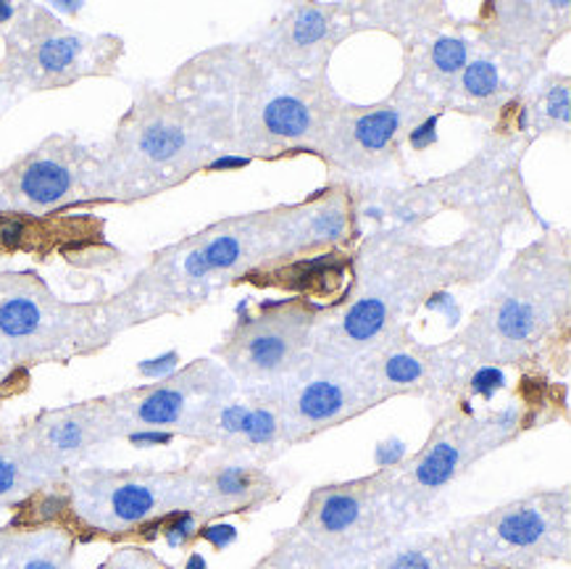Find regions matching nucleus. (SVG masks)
<instances>
[{"instance_id":"1","label":"nucleus","mask_w":571,"mask_h":569,"mask_svg":"<svg viewBox=\"0 0 571 569\" xmlns=\"http://www.w3.org/2000/svg\"><path fill=\"white\" fill-rule=\"evenodd\" d=\"M503 235L469 232L429 242L408 230H377L351 254L347 288L324 309L313 353L356 359L393 332L411 328L435 296L453 284H477L496 275Z\"/></svg>"},{"instance_id":"2","label":"nucleus","mask_w":571,"mask_h":569,"mask_svg":"<svg viewBox=\"0 0 571 569\" xmlns=\"http://www.w3.org/2000/svg\"><path fill=\"white\" fill-rule=\"evenodd\" d=\"M235 101L200 53L172 85L145 93L101 158V193L148 196L232 154Z\"/></svg>"},{"instance_id":"3","label":"nucleus","mask_w":571,"mask_h":569,"mask_svg":"<svg viewBox=\"0 0 571 569\" xmlns=\"http://www.w3.org/2000/svg\"><path fill=\"white\" fill-rule=\"evenodd\" d=\"M571 311V246L567 232H546L492 277L461 330L448 343L471 366H517L538 356Z\"/></svg>"},{"instance_id":"4","label":"nucleus","mask_w":571,"mask_h":569,"mask_svg":"<svg viewBox=\"0 0 571 569\" xmlns=\"http://www.w3.org/2000/svg\"><path fill=\"white\" fill-rule=\"evenodd\" d=\"M204 55L232 93V154L267 162L319 154L326 130L345 101L332 87L330 74L303 77L280 72L256 59L242 43L219 45Z\"/></svg>"},{"instance_id":"5","label":"nucleus","mask_w":571,"mask_h":569,"mask_svg":"<svg viewBox=\"0 0 571 569\" xmlns=\"http://www.w3.org/2000/svg\"><path fill=\"white\" fill-rule=\"evenodd\" d=\"M408 525L393 498V467L330 483L305 496L301 515L253 569H359Z\"/></svg>"},{"instance_id":"6","label":"nucleus","mask_w":571,"mask_h":569,"mask_svg":"<svg viewBox=\"0 0 571 569\" xmlns=\"http://www.w3.org/2000/svg\"><path fill=\"white\" fill-rule=\"evenodd\" d=\"M529 141L519 135H498L479 154L450 175L427 179L411 187H366L353 193H380L382 214H387L393 230L414 232L440 211H456L475 221L479 232H500L517 225L532 211L521 156Z\"/></svg>"},{"instance_id":"7","label":"nucleus","mask_w":571,"mask_h":569,"mask_svg":"<svg viewBox=\"0 0 571 569\" xmlns=\"http://www.w3.org/2000/svg\"><path fill=\"white\" fill-rule=\"evenodd\" d=\"M532 408L508 404L498 412L475 414L464 404L443 406L424 446L406 462L393 464V498L408 530L419 527L435 504L475 464L519 441L534 427Z\"/></svg>"},{"instance_id":"8","label":"nucleus","mask_w":571,"mask_h":569,"mask_svg":"<svg viewBox=\"0 0 571 569\" xmlns=\"http://www.w3.org/2000/svg\"><path fill=\"white\" fill-rule=\"evenodd\" d=\"M437 114L443 111L435 95L403 72L393 93L377 103L359 106L343 101L316 158L353 190L377 187L398 169L411 137Z\"/></svg>"},{"instance_id":"9","label":"nucleus","mask_w":571,"mask_h":569,"mask_svg":"<svg viewBox=\"0 0 571 569\" xmlns=\"http://www.w3.org/2000/svg\"><path fill=\"white\" fill-rule=\"evenodd\" d=\"M445 530L475 569H548L571 557V488H534Z\"/></svg>"},{"instance_id":"10","label":"nucleus","mask_w":571,"mask_h":569,"mask_svg":"<svg viewBox=\"0 0 571 569\" xmlns=\"http://www.w3.org/2000/svg\"><path fill=\"white\" fill-rule=\"evenodd\" d=\"M267 211L235 214L158 254L145 282L158 284L164 301H204L225 284H240L267 261Z\"/></svg>"},{"instance_id":"11","label":"nucleus","mask_w":571,"mask_h":569,"mask_svg":"<svg viewBox=\"0 0 571 569\" xmlns=\"http://www.w3.org/2000/svg\"><path fill=\"white\" fill-rule=\"evenodd\" d=\"M322 317L305 296L261 307L235 319L214 353L240 391L277 385L311 356Z\"/></svg>"},{"instance_id":"12","label":"nucleus","mask_w":571,"mask_h":569,"mask_svg":"<svg viewBox=\"0 0 571 569\" xmlns=\"http://www.w3.org/2000/svg\"><path fill=\"white\" fill-rule=\"evenodd\" d=\"M269 387L282 408L290 448L382 406L361 356L343 359L311 351L288 380Z\"/></svg>"},{"instance_id":"13","label":"nucleus","mask_w":571,"mask_h":569,"mask_svg":"<svg viewBox=\"0 0 571 569\" xmlns=\"http://www.w3.org/2000/svg\"><path fill=\"white\" fill-rule=\"evenodd\" d=\"M356 230L359 196L340 179H332L298 204L269 208L267 261L259 272L246 277V282L340 254V248L351 246Z\"/></svg>"},{"instance_id":"14","label":"nucleus","mask_w":571,"mask_h":569,"mask_svg":"<svg viewBox=\"0 0 571 569\" xmlns=\"http://www.w3.org/2000/svg\"><path fill=\"white\" fill-rule=\"evenodd\" d=\"M195 469L85 472L72 483V506L101 530H132L150 519L193 511Z\"/></svg>"},{"instance_id":"15","label":"nucleus","mask_w":571,"mask_h":569,"mask_svg":"<svg viewBox=\"0 0 571 569\" xmlns=\"http://www.w3.org/2000/svg\"><path fill=\"white\" fill-rule=\"evenodd\" d=\"M101 193V158L74 137L55 135L0 175V211L38 217Z\"/></svg>"},{"instance_id":"16","label":"nucleus","mask_w":571,"mask_h":569,"mask_svg":"<svg viewBox=\"0 0 571 569\" xmlns=\"http://www.w3.org/2000/svg\"><path fill=\"white\" fill-rule=\"evenodd\" d=\"M364 32L359 3H292L261 24L246 45L271 69L303 77L330 74L334 51L353 34Z\"/></svg>"},{"instance_id":"17","label":"nucleus","mask_w":571,"mask_h":569,"mask_svg":"<svg viewBox=\"0 0 571 569\" xmlns=\"http://www.w3.org/2000/svg\"><path fill=\"white\" fill-rule=\"evenodd\" d=\"M361 359L380 395V404L393 399H422L448 406L458 401V393L475 372L461 353L453 351L448 340L424 343L411 328L393 332Z\"/></svg>"},{"instance_id":"18","label":"nucleus","mask_w":571,"mask_h":569,"mask_svg":"<svg viewBox=\"0 0 571 569\" xmlns=\"http://www.w3.org/2000/svg\"><path fill=\"white\" fill-rule=\"evenodd\" d=\"M122 43L114 38H90V34L66 30L64 24L45 17V11H27L13 45V72H19L34 90L69 85L87 74L111 72Z\"/></svg>"},{"instance_id":"19","label":"nucleus","mask_w":571,"mask_h":569,"mask_svg":"<svg viewBox=\"0 0 571 569\" xmlns=\"http://www.w3.org/2000/svg\"><path fill=\"white\" fill-rule=\"evenodd\" d=\"M477 34V32H475ZM546 61L511 51L477 34V51L440 103L443 111L503 122L542 74Z\"/></svg>"},{"instance_id":"20","label":"nucleus","mask_w":571,"mask_h":569,"mask_svg":"<svg viewBox=\"0 0 571 569\" xmlns=\"http://www.w3.org/2000/svg\"><path fill=\"white\" fill-rule=\"evenodd\" d=\"M238 393L240 387L225 366L204 359L174 374L166 383L143 391L132 401L129 414L137 425L150 430L183 425L195 438L208 416Z\"/></svg>"},{"instance_id":"21","label":"nucleus","mask_w":571,"mask_h":569,"mask_svg":"<svg viewBox=\"0 0 571 569\" xmlns=\"http://www.w3.org/2000/svg\"><path fill=\"white\" fill-rule=\"evenodd\" d=\"M195 485L198 498L193 515L206 523L229 515H253L284 493V485L271 475L267 464L238 454H225L221 459L195 469Z\"/></svg>"},{"instance_id":"22","label":"nucleus","mask_w":571,"mask_h":569,"mask_svg":"<svg viewBox=\"0 0 571 569\" xmlns=\"http://www.w3.org/2000/svg\"><path fill=\"white\" fill-rule=\"evenodd\" d=\"M571 6L561 3H485L471 22L479 38L546 61L569 32Z\"/></svg>"},{"instance_id":"23","label":"nucleus","mask_w":571,"mask_h":569,"mask_svg":"<svg viewBox=\"0 0 571 569\" xmlns=\"http://www.w3.org/2000/svg\"><path fill=\"white\" fill-rule=\"evenodd\" d=\"M477 51V34L471 24H461L456 17L450 22L416 34L403 43V72L427 87L440 106L464 66ZM443 111V108H440Z\"/></svg>"},{"instance_id":"24","label":"nucleus","mask_w":571,"mask_h":569,"mask_svg":"<svg viewBox=\"0 0 571 569\" xmlns=\"http://www.w3.org/2000/svg\"><path fill=\"white\" fill-rule=\"evenodd\" d=\"M80 324L74 309L61 307L48 296L43 288H34L30 282L0 293V340L6 349L24 345L27 351L51 349L53 335L59 330L72 332Z\"/></svg>"},{"instance_id":"25","label":"nucleus","mask_w":571,"mask_h":569,"mask_svg":"<svg viewBox=\"0 0 571 569\" xmlns=\"http://www.w3.org/2000/svg\"><path fill=\"white\" fill-rule=\"evenodd\" d=\"M511 127L498 135H519L525 141H534L542 135H569L571 127V80L569 74H540L534 85L527 90L525 99L513 106L511 114L496 127Z\"/></svg>"},{"instance_id":"26","label":"nucleus","mask_w":571,"mask_h":569,"mask_svg":"<svg viewBox=\"0 0 571 569\" xmlns=\"http://www.w3.org/2000/svg\"><path fill=\"white\" fill-rule=\"evenodd\" d=\"M359 569H475L448 530L398 532L382 544Z\"/></svg>"},{"instance_id":"27","label":"nucleus","mask_w":571,"mask_h":569,"mask_svg":"<svg viewBox=\"0 0 571 569\" xmlns=\"http://www.w3.org/2000/svg\"><path fill=\"white\" fill-rule=\"evenodd\" d=\"M101 430V416L87 412V408L55 414L48 425H43V433H40L38 459H69V456L85 451Z\"/></svg>"},{"instance_id":"28","label":"nucleus","mask_w":571,"mask_h":569,"mask_svg":"<svg viewBox=\"0 0 571 569\" xmlns=\"http://www.w3.org/2000/svg\"><path fill=\"white\" fill-rule=\"evenodd\" d=\"M38 456L19 459V456L0 451V501H9V498L17 496L24 488L27 477L38 469Z\"/></svg>"},{"instance_id":"29","label":"nucleus","mask_w":571,"mask_h":569,"mask_svg":"<svg viewBox=\"0 0 571 569\" xmlns=\"http://www.w3.org/2000/svg\"><path fill=\"white\" fill-rule=\"evenodd\" d=\"M195 525H198V517L193 515V511H177V515L169 517V525H166V540H169V546H185L187 540L193 538L195 532Z\"/></svg>"},{"instance_id":"30","label":"nucleus","mask_w":571,"mask_h":569,"mask_svg":"<svg viewBox=\"0 0 571 569\" xmlns=\"http://www.w3.org/2000/svg\"><path fill=\"white\" fill-rule=\"evenodd\" d=\"M55 551L59 548H34V551L27 554L19 561V569H66L64 561L55 557Z\"/></svg>"},{"instance_id":"31","label":"nucleus","mask_w":571,"mask_h":569,"mask_svg":"<svg viewBox=\"0 0 571 569\" xmlns=\"http://www.w3.org/2000/svg\"><path fill=\"white\" fill-rule=\"evenodd\" d=\"M185 569H206V559L200 557V554H190V559H187Z\"/></svg>"},{"instance_id":"32","label":"nucleus","mask_w":571,"mask_h":569,"mask_svg":"<svg viewBox=\"0 0 571 569\" xmlns=\"http://www.w3.org/2000/svg\"><path fill=\"white\" fill-rule=\"evenodd\" d=\"M6 362H9V349L3 345V340H0V372H3Z\"/></svg>"},{"instance_id":"33","label":"nucleus","mask_w":571,"mask_h":569,"mask_svg":"<svg viewBox=\"0 0 571 569\" xmlns=\"http://www.w3.org/2000/svg\"><path fill=\"white\" fill-rule=\"evenodd\" d=\"M11 17H13L11 6H0V22H3V19H11Z\"/></svg>"}]
</instances>
